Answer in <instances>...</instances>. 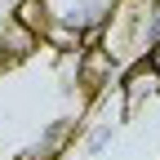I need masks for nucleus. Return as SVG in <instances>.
<instances>
[{
    "label": "nucleus",
    "mask_w": 160,
    "mask_h": 160,
    "mask_svg": "<svg viewBox=\"0 0 160 160\" xmlns=\"http://www.w3.org/2000/svg\"><path fill=\"white\" fill-rule=\"evenodd\" d=\"M76 80L85 89V98H98V93H107V89L120 85V62L102 45H85L80 58H76Z\"/></svg>",
    "instance_id": "f257e3e1"
},
{
    "label": "nucleus",
    "mask_w": 160,
    "mask_h": 160,
    "mask_svg": "<svg viewBox=\"0 0 160 160\" xmlns=\"http://www.w3.org/2000/svg\"><path fill=\"white\" fill-rule=\"evenodd\" d=\"M116 89H120V102H125V116H138L147 102L160 98V76H156V67L147 58H138V62H129V71L120 76Z\"/></svg>",
    "instance_id": "f03ea898"
},
{
    "label": "nucleus",
    "mask_w": 160,
    "mask_h": 160,
    "mask_svg": "<svg viewBox=\"0 0 160 160\" xmlns=\"http://www.w3.org/2000/svg\"><path fill=\"white\" fill-rule=\"evenodd\" d=\"M116 138H120V116H98L80 138V160H98L107 147H116Z\"/></svg>",
    "instance_id": "20e7f679"
},
{
    "label": "nucleus",
    "mask_w": 160,
    "mask_h": 160,
    "mask_svg": "<svg viewBox=\"0 0 160 160\" xmlns=\"http://www.w3.org/2000/svg\"><path fill=\"white\" fill-rule=\"evenodd\" d=\"M36 49H40V40L31 31H22L18 22H0V71H13L18 62H27Z\"/></svg>",
    "instance_id": "7ed1b4c3"
}]
</instances>
